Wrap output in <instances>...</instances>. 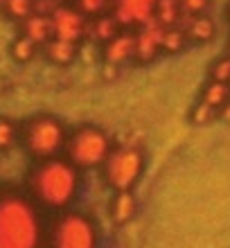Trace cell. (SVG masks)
Here are the masks:
<instances>
[{
  "mask_svg": "<svg viewBox=\"0 0 230 248\" xmlns=\"http://www.w3.org/2000/svg\"><path fill=\"white\" fill-rule=\"evenodd\" d=\"M0 248H39V221L18 194H0Z\"/></svg>",
  "mask_w": 230,
  "mask_h": 248,
  "instance_id": "1",
  "label": "cell"
},
{
  "mask_svg": "<svg viewBox=\"0 0 230 248\" xmlns=\"http://www.w3.org/2000/svg\"><path fill=\"white\" fill-rule=\"evenodd\" d=\"M32 189L41 203L61 208L70 203L77 189V171L66 160H43L32 171Z\"/></svg>",
  "mask_w": 230,
  "mask_h": 248,
  "instance_id": "2",
  "label": "cell"
},
{
  "mask_svg": "<svg viewBox=\"0 0 230 248\" xmlns=\"http://www.w3.org/2000/svg\"><path fill=\"white\" fill-rule=\"evenodd\" d=\"M25 147L30 154L36 158H50L54 151L61 149V144L66 140V131L61 126L59 120L41 115L27 122L25 133H23Z\"/></svg>",
  "mask_w": 230,
  "mask_h": 248,
  "instance_id": "3",
  "label": "cell"
},
{
  "mask_svg": "<svg viewBox=\"0 0 230 248\" xmlns=\"http://www.w3.org/2000/svg\"><path fill=\"white\" fill-rule=\"evenodd\" d=\"M108 154H111L108 151V138L104 136V131L95 129V126L79 129L68 142V156L77 167L102 165Z\"/></svg>",
  "mask_w": 230,
  "mask_h": 248,
  "instance_id": "4",
  "label": "cell"
},
{
  "mask_svg": "<svg viewBox=\"0 0 230 248\" xmlns=\"http://www.w3.org/2000/svg\"><path fill=\"white\" fill-rule=\"evenodd\" d=\"M104 171L113 187L120 192H129L142 171V156L140 151L129 149V147L111 151L104 160Z\"/></svg>",
  "mask_w": 230,
  "mask_h": 248,
  "instance_id": "5",
  "label": "cell"
},
{
  "mask_svg": "<svg viewBox=\"0 0 230 248\" xmlns=\"http://www.w3.org/2000/svg\"><path fill=\"white\" fill-rule=\"evenodd\" d=\"M50 23H52L54 39L68 41V43H75V46H79V43L86 39L88 16H84L77 5L61 2V5L50 14Z\"/></svg>",
  "mask_w": 230,
  "mask_h": 248,
  "instance_id": "6",
  "label": "cell"
},
{
  "mask_svg": "<svg viewBox=\"0 0 230 248\" xmlns=\"http://www.w3.org/2000/svg\"><path fill=\"white\" fill-rule=\"evenodd\" d=\"M54 248H95V230L84 217L66 215L54 230Z\"/></svg>",
  "mask_w": 230,
  "mask_h": 248,
  "instance_id": "7",
  "label": "cell"
},
{
  "mask_svg": "<svg viewBox=\"0 0 230 248\" xmlns=\"http://www.w3.org/2000/svg\"><path fill=\"white\" fill-rule=\"evenodd\" d=\"M158 0H113L111 14L122 30H136L153 18Z\"/></svg>",
  "mask_w": 230,
  "mask_h": 248,
  "instance_id": "8",
  "label": "cell"
},
{
  "mask_svg": "<svg viewBox=\"0 0 230 248\" xmlns=\"http://www.w3.org/2000/svg\"><path fill=\"white\" fill-rule=\"evenodd\" d=\"M133 34H136V54H133V59L138 63H149V61H153L156 57L163 54L165 27L156 18H152L145 25L136 27Z\"/></svg>",
  "mask_w": 230,
  "mask_h": 248,
  "instance_id": "9",
  "label": "cell"
},
{
  "mask_svg": "<svg viewBox=\"0 0 230 248\" xmlns=\"http://www.w3.org/2000/svg\"><path fill=\"white\" fill-rule=\"evenodd\" d=\"M102 54H104L106 63L111 65H122L129 59H133V54H136V34H133V30H122L113 39H108L102 46Z\"/></svg>",
  "mask_w": 230,
  "mask_h": 248,
  "instance_id": "10",
  "label": "cell"
},
{
  "mask_svg": "<svg viewBox=\"0 0 230 248\" xmlns=\"http://www.w3.org/2000/svg\"><path fill=\"white\" fill-rule=\"evenodd\" d=\"M178 27L185 30L190 43H208V41L215 36V20H212L210 16H205V14H199V16L181 14Z\"/></svg>",
  "mask_w": 230,
  "mask_h": 248,
  "instance_id": "11",
  "label": "cell"
},
{
  "mask_svg": "<svg viewBox=\"0 0 230 248\" xmlns=\"http://www.w3.org/2000/svg\"><path fill=\"white\" fill-rule=\"evenodd\" d=\"M120 32H122V27H120V23L115 20V16L111 12L99 14L95 18H88V23H86V39L97 41L102 46Z\"/></svg>",
  "mask_w": 230,
  "mask_h": 248,
  "instance_id": "12",
  "label": "cell"
},
{
  "mask_svg": "<svg viewBox=\"0 0 230 248\" xmlns=\"http://www.w3.org/2000/svg\"><path fill=\"white\" fill-rule=\"evenodd\" d=\"M23 34L27 39H32L36 46H46L50 39H54L52 34V23H50V16H41V14H30L23 23Z\"/></svg>",
  "mask_w": 230,
  "mask_h": 248,
  "instance_id": "13",
  "label": "cell"
},
{
  "mask_svg": "<svg viewBox=\"0 0 230 248\" xmlns=\"http://www.w3.org/2000/svg\"><path fill=\"white\" fill-rule=\"evenodd\" d=\"M77 47L75 43H68V41H61V39H50L43 46V50H46V57L52 63L57 65H68L70 61H75V57H77Z\"/></svg>",
  "mask_w": 230,
  "mask_h": 248,
  "instance_id": "14",
  "label": "cell"
},
{
  "mask_svg": "<svg viewBox=\"0 0 230 248\" xmlns=\"http://www.w3.org/2000/svg\"><path fill=\"white\" fill-rule=\"evenodd\" d=\"M201 102H205V104H210L212 108L221 111V108H224V106L230 102V86L228 84H221V81H212V79H210V84L205 86Z\"/></svg>",
  "mask_w": 230,
  "mask_h": 248,
  "instance_id": "15",
  "label": "cell"
},
{
  "mask_svg": "<svg viewBox=\"0 0 230 248\" xmlns=\"http://www.w3.org/2000/svg\"><path fill=\"white\" fill-rule=\"evenodd\" d=\"M153 18H156L163 27L178 25V18H181V2H178V0H158Z\"/></svg>",
  "mask_w": 230,
  "mask_h": 248,
  "instance_id": "16",
  "label": "cell"
},
{
  "mask_svg": "<svg viewBox=\"0 0 230 248\" xmlns=\"http://www.w3.org/2000/svg\"><path fill=\"white\" fill-rule=\"evenodd\" d=\"M190 41H187V34H185L183 27H165V34H163V52L167 54H176L181 50H185Z\"/></svg>",
  "mask_w": 230,
  "mask_h": 248,
  "instance_id": "17",
  "label": "cell"
},
{
  "mask_svg": "<svg viewBox=\"0 0 230 248\" xmlns=\"http://www.w3.org/2000/svg\"><path fill=\"white\" fill-rule=\"evenodd\" d=\"M136 212V201L129 192H120L113 201V219L118 223H126Z\"/></svg>",
  "mask_w": 230,
  "mask_h": 248,
  "instance_id": "18",
  "label": "cell"
},
{
  "mask_svg": "<svg viewBox=\"0 0 230 248\" xmlns=\"http://www.w3.org/2000/svg\"><path fill=\"white\" fill-rule=\"evenodd\" d=\"M2 12H5L9 18L23 23V20L34 12V0H5Z\"/></svg>",
  "mask_w": 230,
  "mask_h": 248,
  "instance_id": "19",
  "label": "cell"
},
{
  "mask_svg": "<svg viewBox=\"0 0 230 248\" xmlns=\"http://www.w3.org/2000/svg\"><path fill=\"white\" fill-rule=\"evenodd\" d=\"M36 50H39V46L34 43L32 39H27L25 34H20L18 39H14V43H12V57L16 61H30L36 54Z\"/></svg>",
  "mask_w": 230,
  "mask_h": 248,
  "instance_id": "20",
  "label": "cell"
},
{
  "mask_svg": "<svg viewBox=\"0 0 230 248\" xmlns=\"http://www.w3.org/2000/svg\"><path fill=\"white\" fill-rule=\"evenodd\" d=\"M75 5L81 9V14H84V16L95 18V16H99V14L111 12L113 0H77Z\"/></svg>",
  "mask_w": 230,
  "mask_h": 248,
  "instance_id": "21",
  "label": "cell"
},
{
  "mask_svg": "<svg viewBox=\"0 0 230 248\" xmlns=\"http://www.w3.org/2000/svg\"><path fill=\"white\" fill-rule=\"evenodd\" d=\"M192 122L194 124H210L212 120L219 118V111L217 108H212L210 104H205V102H199L194 108H192Z\"/></svg>",
  "mask_w": 230,
  "mask_h": 248,
  "instance_id": "22",
  "label": "cell"
},
{
  "mask_svg": "<svg viewBox=\"0 0 230 248\" xmlns=\"http://www.w3.org/2000/svg\"><path fill=\"white\" fill-rule=\"evenodd\" d=\"M210 79L212 81H221V84H230V57H221L217 63L212 65L210 70Z\"/></svg>",
  "mask_w": 230,
  "mask_h": 248,
  "instance_id": "23",
  "label": "cell"
},
{
  "mask_svg": "<svg viewBox=\"0 0 230 248\" xmlns=\"http://www.w3.org/2000/svg\"><path fill=\"white\" fill-rule=\"evenodd\" d=\"M16 142V126L9 120L0 118V149H9Z\"/></svg>",
  "mask_w": 230,
  "mask_h": 248,
  "instance_id": "24",
  "label": "cell"
},
{
  "mask_svg": "<svg viewBox=\"0 0 230 248\" xmlns=\"http://www.w3.org/2000/svg\"><path fill=\"white\" fill-rule=\"evenodd\" d=\"M181 2V14H187V16H199V14H205L210 0H178Z\"/></svg>",
  "mask_w": 230,
  "mask_h": 248,
  "instance_id": "25",
  "label": "cell"
},
{
  "mask_svg": "<svg viewBox=\"0 0 230 248\" xmlns=\"http://www.w3.org/2000/svg\"><path fill=\"white\" fill-rule=\"evenodd\" d=\"M63 0H34V12L32 14H41V16H50V14L61 5Z\"/></svg>",
  "mask_w": 230,
  "mask_h": 248,
  "instance_id": "26",
  "label": "cell"
},
{
  "mask_svg": "<svg viewBox=\"0 0 230 248\" xmlns=\"http://www.w3.org/2000/svg\"><path fill=\"white\" fill-rule=\"evenodd\" d=\"M219 118H224V120H230V102H228V104L224 106V108H221V111H219Z\"/></svg>",
  "mask_w": 230,
  "mask_h": 248,
  "instance_id": "27",
  "label": "cell"
},
{
  "mask_svg": "<svg viewBox=\"0 0 230 248\" xmlns=\"http://www.w3.org/2000/svg\"><path fill=\"white\" fill-rule=\"evenodd\" d=\"M2 5H5V0H0V9H2Z\"/></svg>",
  "mask_w": 230,
  "mask_h": 248,
  "instance_id": "28",
  "label": "cell"
},
{
  "mask_svg": "<svg viewBox=\"0 0 230 248\" xmlns=\"http://www.w3.org/2000/svg\"><path fill=\"white\" fill-rule=\"evenodd\" d=\"M228 50H230V39H228Z\"/></svg>",
  "mask_w": 230,
  "mask_h": 248,
  "instance_id": "29",
  "label": "cell"
},
{
  "mask_svg": "<svg viewBox=\"0 0 230 248\" xmlns=\"http://www.w3.org/2000/svg\"><path fill=\"white\" fill-rule=\"evenodd\" d=\"M228 57H230V50H228Z\"/></svg>",
  "mask_w": 230,
  "mask_h": 248,
  "instance_id": "30",
  "label": "cell"
},
{
  "mask_svg": "<svg viewBox=\"0 0 230 248\" xmlns=\"http://www.w3.org/2000/svg\"><path fill=\"white\" fill-rule=\"evenodd\" d=\"M228 14H230V9H228Z\"/></svg>",
  "mask_w": 230,
  "mask_h": 248,
  "instance_id": "31",
  "label": "cell"
}]
</instances>
